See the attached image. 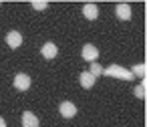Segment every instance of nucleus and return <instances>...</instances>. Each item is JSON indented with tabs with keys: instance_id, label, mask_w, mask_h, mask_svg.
Returning <instances> with one entry per match:
<instances>
[{
	"instance_id": "3",
	"label": "nucleus",
	"mask_w": 147,
	"mask_h": 127,
	"mask_svg": "<svg viewBox=\"0 0 147 127\" xmlns=\"http://www.w3.org/2000/svg\"><path fill=\"white\" fill-rule=\"evenodd\" d=\"M14 87H16L18 91H26V89L30 87V77L24 75V73H18V75L14 77Z\"/></svg>"
},
{
	"instance_id": "1",
	"label": "nucleus",
	"mask_w": 147,
	"mask_h": 127,
	"mask_svg": "<svg viewBox=\"0 0 147 127\" xmlns=\"http://www.w3.org/2000/svg\"><path fill=\"white\" fill-rule=\"evenodd\" d=\"M103 75L115 77V79H123V81H131V79H133L131 71H129V69H123V67H119V65H111L109 69H103Z\"/></svg>"
},
{
	"instance_id": "13",
	"label": "nucleus",
	"mask_w": 147,
	"mask_h": 127,
	"mask_svg": "<svg viewBox=\"0 0 147 127\" xmlns=\"http://www.w3.org/2000/svg\"><path fill=\"white\" fill-rule=\"evenodd\" d=\"M135 95L139 99H145V83H141L139 87H135Z\"/></svg>"
},
{
	"instance_id": "10",
	"label": "nucleus",
	"mask_w": 147,
	"mask_h": 127,
	"mask_svg": "<svg viewBox=\"0 0 147 127\" xmlns=\"http://www.w3.org/2000/svg\"><path fill=\"white\" fill-rule=\"evenodd\" d=\"M81 85L85 87V89H91L93 85H95V77L89 73V71H85V73H81Z\"/></svg>"
},
{
	"instance_id": "7",
	"label": "nucleus",
	"mask_w": 147,
	"mask_h": 127,
	"mask_svg": "<svg viewBox=\"0 0 147 127\" xmlns=\"http://www.w3.org/2000/svg\"><path fill=\"white\" fill-rule=\"evenodd\" d=\"M57 53H59V49H57L55 43H47V45L42 47V57H45V59H55Z\"/></svg>"
},
{
	"instance_id": "6",
	"label": "nucleus",
	"mask_w": 147,
	"mask_h": 127,
	"mask_svg": "<svg viewBox=\"0 0 147 127\" xmlns=\"http://www.w3.org/2000/svg\"><path fill=\"white\" fill-rule=\"evenodd\" d=\"M22 127H38V117L30 111H24L22 115Z\"/></svg>"
},
{
	"instance_id": "12",
	"label": "nucleus",
	"mask_w": 147,
	"mask_h": 127,
	"mask_svg": "<svg viewBox=\"0 0 147 127\" xmlns=\"http://www.w3.org/2000/svg\"><path fill=\"white\" fill-rule=\"evenodd\" d=\"M93 77H99V75H103V67L99 65V63H91V71H89Z\"/></svg>"
},
{
	"instance_id": "9",
	"label": "nucleus",
	"mask_w": 147,
	"mask_h": 127,
	"mask_svg": "<svg viewBox=\"0 0 147 127\" xmlns=\"http://www.w3.org/2000/svg\"><path fill=\"white\" fill-rule=\"evenodd\" d=\"M117 16H119L121 20H129V18H131V8H129V4H119V6H117Z\"/></svg>"
},
{
	"instance_id": "14",
	"label": "nucleus",
	"mask_w": 147,
	"mask_h": 127,
	"mask_svg": "<svg viewBox=\"0 0 147 127\" xmlns=\"http://www.w3.org/2000/svg\"><path fill=\"white\" fill-rule=\"evenodd\" d=\"M32 6H34L36 10H45V8H47L49 4L45 2V0H34V2H32Z\"/></svg>"
},
{
	"instance_id": "5",
	"label": "nucleus",
	"mask_w": 147,
	"mask_h": 127,
	"mask_svg": "<svg viewBox=\"0 0 147 127\" xmlns=\"http://www.w3.org/2000/svg\"><path fill=\"white\" fill-rule=\"evenodd\" d=\"M61 115L67 117V119H71V117L77 115V107H75L71 101H63V103H61Z\"/></svg>"
},
{
	"instance_id": "8",
	"label": "nucleus",
	"mask_w": 147,
	"mask_h": 127,
	"mask_svg": "<svg viewBox=\"0 0 147 127\" xmlns=\"http://www.w3.org/2000/svg\"><path fill=\"white\" fill-rule=\"evenodd\" d=\"M83 14H85V18L95 20V18L99 16V8H97V4H87V6L83 8Z\"/></svg>"
},
{
	"instance_id": "4",
	"label": "nucleus",
	"mask_w": 147,
	"mask_h": 127,
	"mask_svg": "<svg viewBox=\"0 0 147 127\" xmlns=\"http://www.w3.org/2000/svg\"><path fill=\"white\" fill-rule=\"evenodd\" d=\"M6 43H8V47H10V49H18V47L22 45V34H20V32H16V30L8 32V34H6Z\"/></svg>"
},
{
	"instance_id": "11",
	"label": "nucleus",
	"mask_w": 147,
	"mask_h": 127,
	"mask_svg": "<svg viewBox=\"0 0 147 127\" xmlns=\"http://www.w3.org/2000/svg\"><path fill=\"white\" fill-rule=\"evenodd\" d=\"M145 73H147V67H145L143 63H139V65H133V69H131V75H139L141 79H145Z\"/></svg>"
},
{
	"instance_id": "15",
	"label": "nucleus",
	"mask_w": 147,
	"mask_h": 127,
	"mask_svg": "<svg viewBox=\"0 0 147 127\" xmlns=\"http://www.w3.org/2000/svg\"><path fill=\"white\" fill-rule=\"evenodd\" d=\"M0 127H6V123H4V119L0 117Z\"/></svg>"
},
{
	"instance_id": "2",
	"label": "nucleus",
	"mask_w": 147,
	"mask_h": 127,
	"mask_svg": "<svg viewBox=\"0 0 147 127\" xmlns=\"http://www.w3.org/2000/svg\"><path fill=\"white\" fill-rule=\"evenodd\" d=\"M81 57H83L85 61L93 63V61L99 57V51H97V47H93V45H85V47H83V51H81Z\"/></svg>"
}]
</instances>
